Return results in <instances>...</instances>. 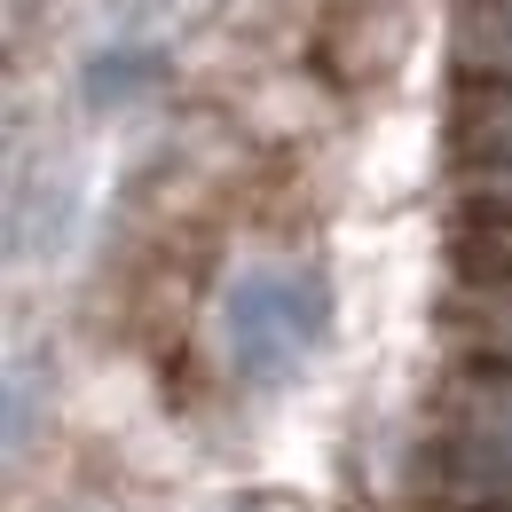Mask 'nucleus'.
I'll use <instances>...</instances> for the list:
<instances>
[{"label": "nucleus", "mask_w": 512, "mask_h": 512, "mask_svg": "<svg viewBox=\"0 0 512 512\" xmlns=\"http://www.w3.org/2000/svg\"><path fill=\"white\" fill-rule=\"evenodd\" d=\"M442 331L465 363H512V276H457L442 300Z\"/></svg>", "instance_id": "f257e3e1"}, {"label": "nucleus", "mask_w": 512, "mask_h": 512, "mask_svg": "<svg viewBox=\"0 0 512 512\" xmlns=\"http://www.w3.org/2000/svg\"><path fill=\"white\" fill-rule=\"evenodd\" d=\"M449 56L481 87H512V0H457L449 8Z\"/></svg>", "instance_id": "f03ea898"}, {"label": "nucleus", "mask_w": 512, "mask_h": 512, "mask_svg": "<svg viewBox=\"0 0 512 512\" xmlns=\"http://www.w3.org/2000/svg\"><path fill=\"white\" fill-rule=\"evenodd\" d=\"M457 158L465 166H512V87H481L457 111Z\"/></svg>", "instance_id": "7ed1b4c3"}, {"label": "nucleus", "mask_w": 512, "mask_h": 512, "mask_svg": "<svg viewBox=\"0 0 512 512\" xmlns=\"http://www.w3.org/2000/svg\"><path fill=\"white\" fill-rule=\"evenodd\" d=\"M497 371H505V379H512V363H497Z\"/></svg>", "instance_id": "20e7f679"}]
</instances>
